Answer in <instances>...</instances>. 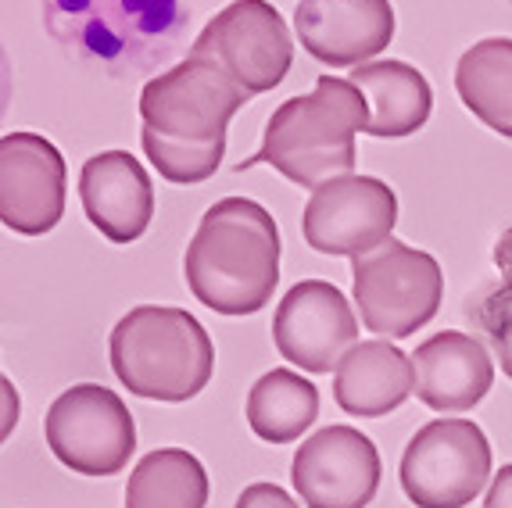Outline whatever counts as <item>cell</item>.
<instances>
[{"mask_svg":"<svg viewBox=\"0 0 512 508\" xmlns=\"http://www.w3.org/2000/svg\"><path fill=\"white\" fill-rule=\"evenodd\" d=\"M190 294L219 315H255L280 283V229L258 201H215L183 254Z\"/></svg>","mask_w":512,"mask_h":508,"instance_id":"1","label":"cell"},{"mask_svg":"<svg viewBox=\"0 0 512 508\" xmlns=\"http://www.w3.org/2000/svg\"><path fill=\"white\" fill-rule=\"evenodd\" d=\"M369 126V104L351 79L319 76L312 94L283 101L265 122L262 151L244 165H273L305 190H319L355 169V136ZM240 165V169H244Z\"/></svg>","mask_w":512,"mask_h":508,"instance_id":"2","label":"cell"},{"mask_svg":"<svg viewBox=\"0 0 512 508\" xmlns=\"http://www.w3.org/2000/svg\"><path fill=\"white\" fill-rule=\"evenodd\" d=\"M111 369L119 383L151 401L197 398L215 369L212 337L187 308L140 305L126 312L108 340Z\"/></svg>","mask_w":512,"mask_h":508,"instance_id":"3","label":"cell"},{"mask_svg":"<svg viewBox=\"0 0 512 508\" xmlns=\"http://www.w3.org/2000/svg\"><path fill=\"white\" fill-rule=\"evenodd\" d=\"M351 280L359 319L376 340L412 337L434 319L444 297V276L434 254L394 237L351 258Z\"/></svg>","mask_w":512,"mask_h":508,"instance_id":"4","label":"cell"},{"mask_svg":"<svg viewBox=\"0 0 512 508\" xmlns=\"http://www.w3.org/2000/svg\"><path fill=\"white\" fill-rule=\"evenodd\" d=\"M251 97L215 61L190 58L154 76L140 90V119L147 129L180 147L226 144V126Z\"/></svg>","mask_w":512,"mask_h":508,"instance_id":"5","label":"cell"},{"mask_svg":"<svg viewBox=\"0 0 512 508\" xmlns=\"http://www.w3.org/2000/svg\"><path fill=\"white\" fill-rule=\"evenodd\" d=\"M47 448L79 476H115L137 451V423L126 401L101 383H76L47 412Z\"/></svg>","mask_w":512,"mask_h":508,"instance_id":"6","label":"cell"},{"mask_svg":"<svg viewBox=\"0 0 512 508\" xmlns=\"http://www.w3.org/2000/svg\"><path fill=\"white\" fill-rule=\"evenodd\" d=\"M398 476L416 508H462L491 476V444L473 419H434L409 441Z\"/></svg>","mask_w":512,"mask_h":508,"instance_id":"7","label":"cell"},{"mask_svg":"<svg viewBox=\"0 0 512 508\" xmlns=\"http://www.w3.org/2000/svg\"><path fill=\"white\" fill-rule=\"evenodd\" d=\"M190 58L215 61L244 94L258 97L291 72L294 43L269 0H233L201 29Z\"/></svg>","mask_w":512,"mask_h":508,"instance_id":"8","label":"cell"},{"mask_svg":"<svg viewBox=\"0 0 512 508\" xmlns=\"http://www.w3.org/2000/svg\"><path fill=\"white\" fill-rule=\"evenodd\" d=\"M394 222H398V197L376 176L333 179L312 190L301 215L308 247L344 258H359L387 244Z\"/></svg>","mask_w":512,"mask_h":508,"instance_id":"9","label":"cell"},{"mask_svg":"<svg viewBox=\"0 0 512 508\" xmlns=\"http://www.w3.org/2000/svg\"><path fill=\"white\" fill-rule=\"evenodd\" d=\"M273 340L283 362L301 373H337V365L359 348V319L348 297L333 283L301 280L276 305Z\"/></svg>","mask_w":512,"mask_h":508,"instance_id":"10","label":"cell"},{"mask_svg":"<svg viewBox=\"0 0 512 508\" xmlns=\"http://www.w3.org/2000/svg\"><path fill=\"white\" fill-rule=\"evenodd\" d=\"M291 480L308 508H366L380 487V451L351 426H326L298 448Z\"/></svg>","mask_w":512,"mask_h":508,"instance_id":"11","label":"cell"},{"mask_svg":"<svg viewBox=\"0 0 512 508\" xmlns=\"http://www.w3.org/2000/svg\"><path fill=\"white\" fill-rule=\"evenodd\" d=\"M65 212V158L40 133L0 136V219L22 237H43Z\"/></svg>","mask_w":512,"mask_h":508,"instance_id":"12","label":"cell"},{"mask_svg":"<svg viewBox=\"0 0 512 508\" xmlns=\"http://www.w3.org/2000/svg\"><path fill=\"white\" fill-rule=\"evenodd\" d=\"M294 33L330 68H359L394 40L391 0H298Z\"/></svg>","mask_w":512,"mask_h":508,"instance_id":"13","label":"cell"},{"mask_svg":"<svg viewBox=\"0 0 512 508\" xmlns=\"http://www.w3.org/2000/svg\"><path fill=\"white\" fill-rule=\"evenodd\" d=\"M79 201L90 226L111 244H133L154 219V187L129 151H101L79 172Z\"/></svg>","mask_w":512,"mask_h":508,"instance_id":"14","label":"cell"},{"mask_svg":"<svg viewBox=\"0 0 512 508\" xmlns=\"http://www.w3.org/2000/svg\"><path fill=\"white\" fill-rule=\"evenodd\" d=\"M416 398L434 412H470L495 383V362L470 333L444 330L423 340L412 355Z\"/></svg>","mask_w":512,"mask_h":508,"instance_id":"15","label":"cell"},{"mask_svg":"<svg viewBox=\"0 0 512 508\" xmlns=\"http://www.w3.org/2000/svg\"><path fill=\"white\" fill-rule=\"evenodd\" d=\"M416 394V369L405 351L387 340H362L333 373V401L348 415L380 419Z\"/></svg>","mask_w":512,"mask_h":508,"instance_id":"16","label":"cell"},{"mask_svg":"<svg viewBox=\"0 0 512 508\" xmlns=\"http://www.w3.org/2000/svg\"><path fill=\"white\" fill-rule=\"evenodd\" d=\"M351 83L359 86L369 104V136H412L427 126L434 108V90L427 76L409 61H369L351 72Z\"/></svg>","mask_w":512,"mask_h":508,"instance_id":"17","label":"cell"},{"mask_svg":"<svg viewBox=\"0 0 512 508\" xmlns=\"http://www.w3.org/2000/svg\"><path fill=\"white\" fill-rule=\"evenodd\" d=\"M455 90L462 104L487 129L512 140V40L491 36L473 43L455 65Z\"/></svg>","mask_w":512,"mask_h":508,"instance_id":"18","label":"cell"},{"mask_svg":"<svg viewBox=\"0 0 512 508\" xmlns=\"http://www.w3.org/2000/svg\"><path fill=\"white\" fill-rule=\"evenodd\" d=\"M319 415V390L294 369H273L251 387L248 426L265 444L298 441Z\"/></svg>","mask_w":512,"mask_h":508,"instance_id":"19","label":"cell"},{"mask_svg":"<svg viewBox=\"0 0 512 508\" xmlns=\"http://www.w3.org/2000/svg\"><path fill=\"white\" fill-rule=\"evenodd\" d=\"M208 473L190 451L158 448L137 462L126 483V508H205Z\"/></svg>","mask_w":512,"mask_h":508,"instance_id":"20","label":"cell"},{"mask_svg":"<svg viewBox=\"0 0 512 508\" xmlns=\"http://www.w3.org/2000/svg\"><path fill=\"white\" fill-rule=\"evenodd\" d=\"M140 144H144V154L151 161L158 176L169 179V183H180V187H190V183H205L219 172L222 158H226V144H212V147H180L158 136L154 129L144 126L140 133Z\"/></svg>","mask_w":512,"mask_h":508,"instance_id":"21","label":"cell"},{"mask_svg":"<svg viewBox=\"0 0 512 508\" xmlns=\"http://www.w3.org/2000/svg\"><path fill=\"white\" fill-rule=\"evenodd\" d=\"M477 319L484 326L487 340H491V351H495V362L502 365V373L512 380V290L498 287L480 301Z\"/></svg>","mask_w":512,"mask_h":508,"instance_id":"22","label":"cell"},{"mask_svg":"<svg viewBox=\"0 0 512 508\" xmlns=\"http://www.w3.org/2000/svg\"><path fill=\"white\" fill-rule=\"evenodd\" d=\"M233 508H301V505L283 487H276V483H251V487H244V494H240Z\"/></svg>","mask_w":512,"mask_h":508,"instance_id":"23","label":"cell"},{"mask_svg":"<svg viewBox=\"0 0 512 508\" xmlns=\"http://www.w3.org/2000/svg\"><path fill=\"white\" fill-rule=\"evenodd\" d=\"M484 508H512V466L498 469V476L487 487Z\"/></svg>","mask_w":512,"mask_h":508,"instance_id":"24","label":"cell"},{"mask_svg":"<svg viewBox=\"0 0 512 508\" xmlns=\"http://www.w3.org/2000/svg\"><path fill=\"white\" fill-rule=\"evenodd\" d=\"M495 265H498V272H502V283L512 290V229H505L502 237H498V244H495Z\"/></svg>","mask_w":512,"mask_h":508,"instance_id":"25","label":"cell"},{"mask_svg":"<svg viewBox=\"0 0 512 508\" xmlns=\"http://www.w3.org/2000/svg\"><path fill=\"white\" fill-rule=\"evenodd\" d=\"M0 387H4V437H8L11 426L18 423V394H15V387H11V380H4Z\"/></svg>","mask_w":512,"mask_h":508,"instance_id":"26","label":"cell"}]
</instances>
